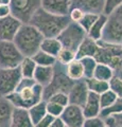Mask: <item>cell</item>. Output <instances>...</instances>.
Here are the masks:
<instances>
[{
    "label": "cell",
    "instance_id": "13",
    "mask_svg": "<svg viewBox=\"0 0 122 127\" xmlns=\"http://www.w3.org/2000/svg\"><path fill=\"white\" fill-rule=\"evenodd\" d=\"M88 95H89V90L87 88L85 79L74 82L73 86L68 92L69 104L77 105L83 108V106L85 105L86 101H87Z\"/></svg>",
    "mask_w": 122,
    "mask_h": 127
},
{
    "label": "cell",
    "instance_id": "24",
    "mask_svg": "<svg viewBox=\"0 0 122 127\" xmlns=\"http://www.w3.org/2000/svg\"><path fill=\"white\" fill-rule=\"evenodd\" d=\"M28 111H29L31 120H32L33 124L35 125L48 114V112H47V102L45 100L39 102L36 105L31 107L30 109H28Z\"/></svg>",
    "mask_w": 122,
    "mask_h": 127
},
{
    "label": "cell",
    "instance_id": "2",
    "mask_svg": "<svg viewBox=\"0 0 122 127\" xmlns=\"http://www.w3.org/2000/svg\"><path fill=\"white\" fill-rule=\"evenodd\" d=\"M44 38V35L34 26L31 23H23L13 41L23 56L32 57L41 50Z\"/></svg>",
    "mask_w": 122,
    "mask_h": 127
},
{
    "label": "cell",
    "instance_id": "10",
    "mask_svg": "<svg viewBox=\"0 0 122 127\" xmlns=\"http://www.w3.org/2000/svg\"><path fill=\"white\" fill-rule=\"evenodd\" d=\"M22 75L19 67L12 69H0V96L6 97L15 92Z\"/></svg>",
    "mask_w": 122,
    "mask_h": 127
},
{
    "label": "cell",
    "instance_id": "39",
    "mask_svg": "<svg viewBox=\"0 0 122 127\" xmlns=\"http://www.w3.org/2000/svg\"><path fill=\"white\" fill-rule=\"evenodd\" d=\"M84 15H85V12L83 10L79 9V7H71L69 13V18L72 22L79 23L82 20V18L84 17Z\"/></svg>",
    "mask_w": 122,
    "mask_h": 127
},
{
    "label": "cell",
    "instance_id": "30",
    "mask_svg": "<svg viewBox=\"0 0 122 127\" xmlns=\"http://www.w3.org/2000/svg\"><path fill=\"white\" fill-rule=\"evenodd\" d=\"M99 16H100V14H97V13H90V12H88V13H85L84 17L82 18V20L80 22H79V25H80L88 33L89 30L91 29V27L98 20Z\"/></svg>",
    "mask_w": 122,
    "mask_h": 127
},
{
    "label": "cell",
    "instance_id": "25",
    "mask_svg": "<svg viewBox=\"0 0 122 127\" xmlns=\"http://www.w3.org/2000/svg\"><path fill=\"white\" fill-rule=\"evenodd\" d=\"M85 82H86V85H87L89 92L101 95L102 93H104L105 91L109 90V82L100 81V79L94 78V77L85 79Z\"/></svg>",
    "mask_w": 122,
    "mask_h": 127
},
{
    "label": "cell",
    "instance_id": "5",
    "mask_svg": "<svg viewBox=\"0 0 122 127\" xmlns=\"http://www.w3.org/2000/svg\"><path fill=\"white\" fill-rule=\"evenodd\" d=\"M54 76L49 86H47L44 90V100L47 101L48 98L54 93L64 92L67 93L70 91L71 87L73 86L74 82L70 79L66 72V66L62 65L60 63H56L54 65Z\"/></svg>",
    "mask_w": 122,
    "mask_h": 127
},
{
    "label": "cell",
    "instance_id": "9",
    "mask_svg": "<svg viewBox=\"0 0 122 127\" xmlns=\"http://www.w3.org/2000/svg\"><path fill=\"white\" fill-rule=\"evenodd\" d=\"M10 6L12 15L22 23H30L35 12L41 6V0H11Z\"/></svg>",
    "mask_w": 122,
    "mask_h": 127
},
{
    "label": "cell",
    "instance_id": "19",
    "mask_svg": "<svg viewBox=\"0 0 122 127\" xmlns=\"http://www.w3.org/2000/svg\"><path fill=\"white\" fill-rule=\"evenodd\" d=\"M54 67V66H53ZM53 67H42V66H37L36 70H35L33 78L35 82L46 88L47 86L51 84L54 76V68Z\"/></svg>",
    "mask_w": 122,
    "mask_h": 127
},
{
    "label": "cell",
    "instance_id": "26",
    "mask_svg": "<svg viewBox=\"0 0 122 127\" xmlns=\"http://www.w3.org/2000/svg\"><path fill=\"white\" fill-rule=\"evenodd\" d=\"M115 74H116V71L112 67H109L108 65H105V64L98 63L97 68L93 73V77L100 79V81L111 82V79L115 76Z\"/></svg>",
    "mask_w": 122,
    "mask_h": 127
},
{
    "label": "cell",
    "instance_id": "33",
    "mask_svg": "<svg viewBox=\"0 0 122 127\" xmlns=\"http://www.w3.org/2000/svg\"><path fill=\"white\" fill-rule=\"evenodd\" d=\"M117 100H118V96L114 91H112L111 89L105 91L104 93H102L100 95V104H101L102 109L108 108V107L112 106Z\"/></svg>",
    "mask_w": 122,
    "mask_h": 127
},
{
    "label": "cell",
    "instance_id": "21",
    "mask_svg": "<svg viewBox=\"0 0 122 127\" xmlns=\"http://www.w3.org/2000/svg\"><path fill=\"white\" fill-rule=\"evenodd\" d=\"M107 19H108L107 15H105L103 13L100 14L98 20L96 21V23L91 27V29H90L89 32L87 33V36L92 38L93 40H96V41L102 40V36H103V32L105 29L106 22H107Z\"/></svg>",
    "mask_w": 122,
    "mask_h": 127
},
{
    "label": "cell",
    "instance_id": "28",
    "mask_svg": "<svg viewBox=\"0 0 122 127\" xmlns=\"http://www.w3.org/2000/svg\"><path fill=\"white\" fill-rule=\"evenodd\" d=\"M32 58L34 59V62L36 63L37 66H42V67H53L57 63L56 57H54L41 50H39L37 53H35L32 56Z\"/></svg>",
    "mask_w": 122,
    "mask_h": 127
},
{
    "label": "cell",
    "instance_id": "41",
    "mask_svg": "<svg viewBox=\"0 0 122 127\" xmlns=\"http://www.w3.org/2000/svg\"><path fill=\"white\" fill-rule=\"evenodd\" d=\"M54 119H55V118L51 117L50 114H47L44 119H41V120L39 121L38 123H36V124L34 125V127H50L51 124L53 123Z\"/></svg>",
    "mask_w": 122,
    "mask_h": 127
},
{
    "label": "cell",
    "instance_id": "1",
    "mask_svg": "<svg viewBox=\"0 0 122 127\" xmlns=\"http://www.w3.org/2000/svg\"><path fill=\"white\" fill-rule=\"evenodd\" d=\"M71 22L69 16L51 14L39 7L31 18L30 23L44 35L45 38L58 37L65 28Z\"/></svg>",
    "mask_w": 122,
    "mask_h": 127
},
{
    "label": "cell",
    "instance_id": "11",
    "mask_svg": "<svg viewBox=\"0 0 122 127\" xmlns=\"http://www.w3.org/2000/svg\"><path fill=\"white\" fill-rule=\"evenodd\" d=\"M23 23L13 15L0 19V40L13 41Z\"/></svg>",
    "mask_w": 122,
    "mask_h": 127
},
{
    "label": "cell",
    "instance_id": "15",
    "mask_svg": "<svg viewBox=\"0 0 122 127\" xmlns=\"http://www.w3.org/2000/svg\"><path fill=\"white\" fill-rule=\"evenodd\" d=\"M102 111V107L100 104V95L89 92V95L87 97L85 105L83 106V112L85 118H94L100 117Z\"/></svg>",
    "mask_w": 122,
    "mask_h": 127
},
{
    "label": "cell",
    "instance_id": "3",
    "mask_svg": "<svg viewBox=\"0 0 122 127\" xmlns=\"http://www.w3.org/2000/svg\"><path fill=\"white\" fill-rule=\"evenodd\" d=\"M44 87L36 83L33 86L17 89L14 93L7 95L6 98L12 103L15 108L28 110L37 103L44 101Z\"/></svg>",
    "mask_w": 122,
    "mask_h": 127
},
{
    "label": "cell",
    "instance_id": "37",
    "mask_svg": "<svg viewBox=\"0 0 122 127\" xmlns=\"http://www.w3.org/2000/svg\"><path fill=\"white\" fill-rule=\"evenodd\" d=\"M109 89L114 91L118 97L122 98V79L115 75L109 82Z\"/></svg>",
    "mask_w": 122,
    "mask_h": 127
},
{
    "label": "cell",
    "instance_id": "29",
    "mask_svg": "<svg viewBox=\"0 0 122 127\" xmlns=\"http://www.w3.org/2000/svg\"><path fill=\"white\" fill-rule=\"evenodd\" d=\"M82 65H83V68H84V76L85 79L87 78H91L93 77V73H94V70L97 68V65H98V62L94 57H84L80 59Z\"/></svg>",
    "mask_w": 122,
    "mask_h": 127
},
{
    "label": "cell",
    "instance_id": "35",
    "mask_svg": "<svg viewBox=\"0 0 122 127\" xmlns=\"http://www.w3.org/2000/svg\"><path fill=\"white\" fill-rule=\"evenodd\" d=\"M46 102H47V112H48V114H50L51 117H53L55 119L61 118L65 107L55 104V103H52V102H48V101H46Z\"/></svg>",
    "mask_w": 122,
    "mask_h": 127
},
{
    "label": "cell",
    "instance_id": "20",
    "mask_svg": "<svg viewBox=\"0 0 122 127\" xmlns=\"http://www.w3.org/2000/svg\"><path fill=\"white\" fill-rule=\"evenodd\" d=\"M14 106L4 96H0V127H10Z\"/></svg>",
    "mask_w": 122,
    "mask_h": 127
},
{
    "label": "cell",
    "instance_id": "23",
    "mask_svg": "<svg viewBox=\"0 0 122 127\" xmlns=\"http://www.w3.org/2000/svg\"><path fill=\"white\" fill-rule=\"evenodd\" d=\"M63 49V45L60 41V39L57 37H52V38H44V40L41 42V50L44 52L48 53L52 56L56 57L58 53L61 52Z\"/></svg>",
    "mask_w": 122,
    "mask_h": 127
},
{
    "label": "cell",
    "instance_id": "44",
    "mask_svg": "<svg viewBox=\"0 0 122 127\" xmlns=\"http://www.w3.org/2000/svg\"><path fill=\"white\" fill-rule=\"evenodd\" d=\"M0 4L10 5V4H11V0H0Z\"/></svg>",
    "mask_w": 122,
    "mask_h": 127
},
{
    "label": "cell",
    "instance_id": "7",
    "mask_svg": "<svg viewBox=\"0 0 122 127\" xmlns=\"http://www.w3.org/2000/svg\"><path fill=\"white\" fill-rule=\"evenodd\" d=\"M102 40L114 45H122V5L108 16Z\"/></svg>",
    "mask_w": 122,
    "mask_h": 127
},
{
    "label": "cell",
    "instance_id": "31",
    "mask_svg": "<svg viewBox=\"0 0 122 127\" xmlns=\"http://www.w3.org/2000/svg\"><path fill=\"white\" fill-rule=\"evenodd\" d=\"M120 112H122V98L118 97V100L112 106H109L108 108L102 109L100 117L105 119L107 117H111V116H114V114H117Z\"/></svg>",
    "mask_w": 122,
    "mask_h": 127
},
{
    "label": "cell",
    "instance_id": "40",
    "mask_svg": "<svg viewBox=\"0 0 122 127\" xmlns=\"http://www.w3.org/2000/svg\"><path fill=\"white\" fill-rule=\"evenodd\" d=\"M104 121L106 123V126H111V125H118V126H121L122 127V112L120 113H117V114H114V116L111 117H107L104 119Z\"/></svg>",
    "mask_w": 122,
    "mask_h": 127
},
{
    "label": "cell",
    "instance_id": "12",
    "mask_svg": "<svg viewBox=\"0 0 122 127\" xmlns=\"http://www.w3.org/2000/svg\"><path fill=\"white\" fill-rule=\"evenodd\" d=\"M61 119L67 127H83L86 118L82 107L69 104L65 107Z\"/></svg>",
    "mask_w": 122,
    "mask_h": 127
},
{
    "label": "cell",
    "instance_id": "34",
    "mask_svg": "<svg viewBox=\"0 0 122 127\" xmlns=\"http://www.w3.org/2000/svg\"><path fill=\"white\" fill-rule=\"evenodd\" d=\"M47 101L55 103V104H58V105H61L63 107H67L69 105V96H68V94L64 93V92L54 93V94L51 95Z\"/></svg>",
    "mask_w": 122,
    "mask_h": 127
},
{
    "label": "cell",
    "instance_id": "45",
    "mask_svg": "<svg viewBox=\"0 0 122 127\" xmlns=\"http://www.w3.org/2000/svg\"><path fill=\"white\" fill-rule=\"evenodd\" d=\"M116 76H118V77H119V78H121L122 79V68L121 69H119V70H118V71H116Z\"/></svg>",
    "mask_w": 122,
    "mask_h": 127
},
{
    "label": "cell",
    "instance_id": "6",
    "mask_svg": "<svg viewBox=\"0 0 122 127\" xmlns=\"http://www.w3.org/2000/svg\"><path fill=\"white\" fill-rule=\"evenodd\" d=\"M87 37V32L77 22H70L65 30L58 35V39L62 42L63 48L69 49L77 53L79 47Z\"/></svg>",
    "mask_w": 122,
    "mask_h": 127
},
{
    "label": "cell",
    "instance_id": "22",
    "mask_svg": "<svg viewBox=\"0 0 122 127\" xmlns=\"http://www.w3.org/2000/svg\"><path fill=\"white\" fill-rule=\"evenodd\" d=\"M66 72L67 75L69 76L70 79L73 82L81 81V79H85L84 76V68L80 59H74L73 62L66 66Z\"/></svg>",
    "mask_w": 122,
    "mask_h": 127
},
{
    "label": "cell",
    "instance_id": "14",
    "mask_svg": "<svg viewBox=\"0 0 122 127\" xmlns=\"http://www.w3.org/2000/svg\"><path fill=\"white\" fill-rule=\"evenodd\" d=\"M41 7L51 14L69 16L72 7V0H41Z\"/></svg>",
    "mask_w": 122,
    "mask_h": 127
},
{
    "label": "cell",
    "instance_id": "18",
    "mask_svg": "<svg viewBox=\"0 0 122 127\" xmlns=\"http://www.w3.org/2000/svg\"><path fill=\"white\" fill-rule=\"evenodd\" d=\"M99 49V45L98 41L93 40L90 37H86L84 39V41L81 43V46L79 47V49L76 53V58L77 59H82L84 57H94Z\"/></svg>",
    "mask_w": 122,
    "mask_h": 127
},
{
    "label": "cell",
    "instance_id": "38",
    "mask_svg": "<svg viewBox=\"0 0 122 127\" xmlns=\"http://www.w3.org/2000/svg\"><path fill=\"white\" fill-rule=\"evenodd\" d=\"M83 127H107L103 118L94 117V118H87L85 119Z\"/></svg>",
    "mask_w": 122,
    "mask_h": 127
},
{
    "label": "cell",
    "instance_id": "16",
    "mask_svg": "<svg viewBox=\"0 0 122 127\" xmlns=\"http://www.w3.org/2000/svg\"><path fill=\"white\" fill-rule=\"evenodd\" d=\"M10 127H34L29 111L22 108H15L12 113Z\"/></svg>",
    "mask_w": 122,
    "mask_h": 127
},
{
    "label": "cell",
    "instance_id": "4",
    "mask_svg": "<svg viewBox=\"0 0 122 127\" xmlns=\"http://www.w3.org/2000/svg\"><path fill=\"white\" fill-rule=\"evenodd\" d=\"M99 49L94 58L98 63L105 64L118 71L122 68V45H114L103 40L98 41Z\"/></svg>",
    "mask_w": 122,
    "mask_h": 127
},
{
    "label": "cell",
    "instance_id": "43",
    "mask_svg": "<svg viewBox=\"0 0 122 127\" xmlns=\"http://www.w3.org/2000/svg\"><path fill=\"white\" fill-rule=\"evenodd\" d=\"M50 127H67V126L65 125V123L63 122L61 118H56V119H54V121Z\"/></svg>",
    "mask_w": 122,
    "mask_h": 127
},
{
    "label": "cell",
    "instance_id": "8",
    "mask_svg": "<svg viewBox=\"0 0 122 127\" xmlns=\"http://www.w3.org/2000/svg\"><path fill=\"white\" fill-rule=\"evenodd\" d=\"M25 58L14 41L0 40V69L17 68Z\"/></svg>",
    "mask_w": 122,
    "mask_h": 127
},
{
    "label": "cell",
    "instance_id": "36",
    "mask_svg": "<svg viewBox=\"0 0 122 127\" xmlns=\"http://www.w3.org/2000/svg\"><path fill=\"white\" fill-rule=\"evenodd\" d=\"M121 5H122V0H105L103 14L109 16Z\"/></svg>",
    "mask_w": 122,
    "mask_h": 127
},
{
    "label": "cell",
    "instance_id": "46",
    "mask_svg": "<svg viewBox=\"0 0 122 127\" xmlns=\"http://www.w3.org/2000/svg\"><path fill=\"white\" fill-rule=\"evenodd\" d=\"M108 127H121V126H118V125H115V124H114V125H111V126H108Z\"/></svg>",
    "mask_w": 122,
    "mask_h": 127
},
{
    "label": "cell",
    "instance_id": "32",
    "mask_svg": "<svg viewBox=\"0 0 122 127\" xmlns=\"http://www.w3.org/2000/svg\"><path fill=\"white\" fill-rule=\"evenodd\" d=\"M74 59H76V52H73V51L69 49H66V48H63L61 50V52L56 56L57 63L62 64L64 66H67L68 64L73 62Z\"/></svg>",
    "mask_w": 122,
    "mask_h": 127
},
{
    "label": "cell",
    "instance_id": "17",
    "mask_svg": "<svg viewBox=\"0 0 122 127\" xmlns=\"http://www.w3.org/2000/svg\"><path fill=\"white\" fill-rule=\"evenodd\" d=\"M105 0H72V7H79L85 13H103Z\"/></svg>",
    "mask_w": 122,
    "mask_h": 127
},
{
    "label": "cell",
    "instance_id": "27",
    "mask_svg": "<svg viewBox=\"0 0 122 127\" xmlns=\"http://www.w3.org/2000/svg\"><path fill=\"white\" fill-rule=\"evenodd\" d=\"M36 68L37 65L32 57H25L19 65V69H20L22 77L27 78H33Z\"/></svg>",
    "mask_w": 122,
    "mask_h": 127
},
{
    "label": "cell",
    "instance_id": "42",
    "mask_svg": "<svg viewBox=\"0 0 122 127\" xmlns=\"http://www.w3.org/2000/svg\"><path fill=\"white\" fill-rule=\"evenodd\" d=\"M12 15V11H11V6L10 5H5V4H0V19L1 18H5L7 16Z\"/></svg>",
    "mask_w": 122,
    "mask_h": 127
}]
</instances>
